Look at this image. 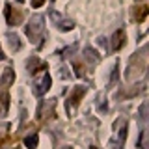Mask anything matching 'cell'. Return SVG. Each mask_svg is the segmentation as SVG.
Listing matches in <instances>:
<instances>
[{
	"instance_id": "6da1fadb",
	"label": "cell",
	"mask_w": 149,
	"mask_h": 149,
	"mask_svg": "<svg viewBox=\"0 0 149 149\" xmlns=\"http://www.w3.org/2000/svg\"><path fill=\"white\" fill-rule=\"evenodd\" d=\"M84 95H86V88H82V86L74 88V91L71 93V97L67 99V112H69V116H73V110L78 108V104H80V101H82Z\"/></svg>"
},
{
	"instance_id": "7a4b0ae2",
	"label": "cell",
	"mask_w": 149,
	"mask_h": 149,
	"mask_svg": "<svg viewBox=\"0 0 149 149\" xmlns=\"http://www.w3.org/2000/svg\"><path fill=\"white\" fill-rule=\"evenodd\" d=\"M6 21L9 26H17L22 22V11H19V9H13V6H6Z\"/></svg>"
},
{
	"instance_id": "3957f363",
	"label": "cell",
	"mask_w": 149,
	"mask_h": 149,
	"mask_svg": "<svg viewBox=\"0 0 149 149\" xmlns=\"http://www.w3.org/2000/svg\"><path fill=\"white\" fill-rule=\"evenodd\" d=\"M127 45V34H125V30H116V34L112 36V50H119L123 49V47Z\"/></svg>"
},
{
	"instance_id": "277c9868",
	"label": "cell",
	"mask_w": 149,
	"mask_h": 149,
	"mask_svg": "<svg viewBox=\"0 0 149 149\" xmlns=\"http://www.w3.org/2000/svg\"><path fill=\"white\" fill-rule=\"evenodd\" d=\"M147 15H149V8H147V4H140V6H134V9H132V21H136V22H143Z\"/></svg>"
},
{
	"instance_id": "5b68a950",
	"label": "cell",
	"mask_w": 149,
	"mask_h": 149,
	"mask_svg": "<svg viewBox=\"0 0 149 149\" xmlns=\"http://www.w3.org/2000/svg\"><path fill=\"white\" fill-rule=\"evenodd\" d=\"M24 143H26V147H30V149L37 147V134H32V138L28 136V138L24 140Z\"/></svg>"
},
{
	"instance_id": "8992f818",
	"label": "cell",
	"mask_w": 149,
	"mask_h": 149,
	"mask_svg": "<svg viewBox=\"0 0 149 149\" xmlns=\"http://www.w3.org/2000/svg\"><path fill=\"white\" fill-rule=\"evenodd\" d=\"M50 88V77H45V80L39 84V93H45Z\"/></svg>"
},
{
	"instance_id": "52a82bcc",
	"label": "cell",
	"mask_w": 149,
	"mask_h": 149,
	"mask_svg": "<svg viewBox=\"0 0 149 149\" xmlns=\"http://www.w3.org/2000/svg\"><path fill=\"white\" fill-rule=\"evenodd\" d=\"M73 67L77 69V73H78V77H84L86 74V69H84V65L80 62H73Z\"/></svg>"
},
{
	"instance_id": "ba28073f",
	"label": "cell",
	"mask_w": 149,
	"mask_h": 149,
	"mask_svg": "<svg viewBox=\"0 0 149 149\" xmlns=\"http://www.w3.org/2000/svg\"><path fill=\"white\" fill-rule=\"evenodd\" d=\"M6 77H4V84H11V78H13V71L11 69H6Z\"/></svg>"
},
{
	"instance_id": "9c48e42d",
	"label": "cell",
	"mask_w": 149,
	"mask_h": 149,
	"mask_svg": "<svg viewBox=\"0 0 149 149\" xmlns=\"http://www.w3.org/2000/svg\"><path fill=\"white\" fill-rule=\"evenodd\" d=\"M43 4H45V0H32V8H41V6H43Z\"/></svg>"
},
{
	"instance_id": "30bf717a",
	"label": "cell",
	"mask_w": 149,
	"mask_h": 149,
	"mask_svg": "<svg viewBox=\"0 0 149 149\" xmlns=\"http://www.w3.org/2000/svg\"><path fill=\"white\" fill-rule=\"evenodd\" d=\"M0 99L2 101H6V102H9V97H8V91L4 90V91H0Z\"/></svg>"
},
{
	"instance_id": "8fae6325",
	"label": "cell",
	"mask_w": 149,
	"mask_h": 149,
	"mask_svg": "<svg viewBox=\"0 0 149 149\" xmlns=\"http://www.w3.org/2000/svg\"><path fill=\"white\" fill-rule=\"evenodd\" d=\"M90 149H99V147H90Z\"/></svg>"
},
{
	"instance_id": "7c38bea8",
	"label": "cell",
	"mask_w": 149,
	"mask_h": 149,
	"mask_svg": "<svg viewBox=\"0 0 149 149\" xmlns=\"http://www.w3.org/2000/svg\"><path fill=\"white\" fill-rule=\"evenodd\" d=\"M63 149H71V147H63Z\"/></svg>"
},
{
	"instance_id": "4fadbf2b",
	"label": "cell",
	"mask_w": 149,
	"mask_h": 149,
	"mask_svg": "<svg viewBox=\"0 0 149 149\" xmlns=\"http://www.w3.org/2000/svg\"><path fill=\"white\" fill-rule=\"evenodd\" d=\"M0 54H2V50H0Z\"/></svg>"
}]
</instances>
